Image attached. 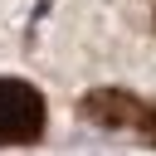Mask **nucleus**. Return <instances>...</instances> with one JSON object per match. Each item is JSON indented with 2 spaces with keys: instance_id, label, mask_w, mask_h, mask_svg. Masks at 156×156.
Instances as JSON below:
<instances>
[{
  "instance_id": "1",
  "label": "nucleus",
  "mask_w": 156,
  "mask_h": 156,
  "mask_svg": "<svg viewBox=\"0 0 156 156\" xmlns=\"http://www.w3.org/2000/svg\"><path fill=\"white\" fill-rule=\"evenodd\" d=\"M78 112L83 122H98V127H117V132H136L141 141L156 146V102L136 98V93H122V88H93L78 98Z\"/></svg>"
},
{
  "instance_id": "2",
  "label": "nucleus",
  "mask_w": 156,
  "mask_h": 156,
  "mask_svg": "<svg viewBox=\"0 0 156 156\" xmlns=\"http://www.w3.org/2000/svg\"><path fill=\"white\" fill-rule=\"evenodd\" d=\"M39 136H44V98L20 78H0V146H29Z\"/></svg>"
}]
</instances>
